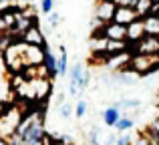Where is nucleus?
Here are the masks:
<instances>
[{
    "label": "nucleus",
    "instance_id": "obj_1",
    "mask_svg": "<svg viewBox=\"0 0 159 145\" xmlns=\"http://www.w3.org/2000/svg\"><path fill=\"white\" fill-rule=\"evenodd\" d=\"M24 113H26L24 107L16 105V103H10L8 109L0 115V137L2 139H10L12 135L16 133V129L20 127V123H22Z\"/></svg>",
    "mask_w": 159,
    "mask_h": 145
},
{
    "label": "nucleus",
    "instance_id": "obj_2",
    "mask_svg": "<svg viewBox=\"0 0 159 145\" xmlns=\"http://www.w3.org/2000/svg\"><path fill=\"white\" fill-rule=\"evenodd\" d=\"M127 69H131L139 77H147V75L159 71V52H155V55H131Z\"/></svg>",
    "mask_w": 159,
    "mask_h": 145
},
{
    "label": "nucleus",
    "instance_id": "obj_3",
    "mask_svg": "<svg viewBox=\"0 0 159 145\" xmlns=\"http://www.w3.org/2000/svg\"><path fill=\"white\" fill-rule=\"evenodd\" d=\"M89 79L91 75L85 71V67L81 63H75L69 71V93L73 97H81L85 93L87 85H89Z\"/></svg>",
    "mask_w": 159,
    "mask_h": 145
},
{
    "label": "nucleus",
    "instance_id": "obj_4",
    "mask_svg": "<svg viewBox=\"0 0 159 145\" xmlns=\"http://www.w3.org/2000/svg\"><path fill=\"white\" fill-rule=\"evenodd\" d=\"M129 52L131 55H155V52H159V36H143L141 40L129 47Z\"/></svg>",
    "mask_w": 159,
    "mask_h": 145
},
{
    "label": "nucleus",
    "instance_id": "obj_5",
    "mask_svg": "<svg viewBox=\"0 0 159 145\" xmlns=\"http://www.w3.org/2000/svg\"><path fill=\"white\" fill-rule=\"evenodd\" d=\"M115 10H117V4L113 2V0H99L97 8H95V18H97V22L107 24V22L113 20Z\"/></svg>",
    "mask_w": 159,
    "mask_h": 145
},
{
    "label": "nucleus",
    "instance_id": "obj_6",
    "mask_svg": "<svg viewBox=\"0 0 159 145\" xmlns=\"http://www.w3.org/2000/svg\"><path fill=\"white\" fill-rule=\"evenodd\" d=\"M20 40L26 43V44H34V47H47V39H44V34H43V30H40L39 22H32L30 26L22 32Z\"/></svg>",
    "mask_w": 159,
    "mask_h": 145
},
{
    "label": "nucleus",
    "instance_id": "obj_7",
    "mask_svg": "<svg viewBox=\"0 0 159 145\" xmlns=\"http://www.w3.org/2000/svg\"><path fill=\"white\" fill-rule=\"evenodd\" d=\"M103 34H105V39L111 40H127V26L111 20V22L103 24Z\"/></svg>",
    "mask_w": 159,
    "mask_h": 145
},
{
    "label": "nucleus",
    "instance_id": "obj_8",
    "mask_svg": "<svg viewBox=\"0 0 159 145\" xmlns=\"http://www.w3.org/2000/svg\"><path fill=\"white\" fill-rule=\"evenodd\" d=\"M143 36H147V32H145V20L139 16V18H135L127 26V43L129 44H135L137 40H141Z\"/></svg>",
    "mask_w": 159,
    "mask_h": 145
},
{
    "label": "nucleus",
    "instance_id": "obj_9",
    "mask_svg": "<svg viewBox=\"0 0 159 145\" xmlns=\"http://www.w3.org/2000/svg\"><path fill=\"white\" fill-rule=\"evenodd\" d=\"M135 18H139V14H137V10L133 6H117L115 16H113V20H115V22L125 24V26H129V24H131Z\"/></svg>",
    "mask_w": 159,
    "mask_h": 145
},
{
    "label": "nucleus",
    "instance_id": "obj_10",
    "mask_svg": "<svg viewBox=\"0 0 159 145\" xmlns=\"http://www.w3.org/2000/svg\"><path fill=\"white\" fill-rule=\"evenodd\" d=\"M129 47H131V44H129L127 40H111V39H107L105 57H111V55H121V52H129Z\"/></svg>",
    "mask_w": 159,
    "mask_h": 145
},
{
    "label": "nucleus",
    "instance_id": "obj_11",
    "mask_svg": "<svg viewBox=\"0 0 159 145\" xmlns=\"http://www.w3.org/2000/svg\"><path fill=\"white\" fill-rule=\"evenodd\" d=\"M44 71H47V77L51 79V81H54V79L58 77V69H57V57L52 55L51 51L47 48V52H44V63H43Z\"/></svg>",
    "mask_w": 159,
    "mask_h": 145
},
{
    "label": "nucleus",
    "instance_id": "obj_12",
    "mask_svg": "<svg viewBox=\"0 0 159 145\" xmlns=\"http://www.w3.org/2000/svg\"><path fill=\"white\" fill-rule=\"evenodd\" d=\"M101 117H103V123H105L107 127H115V123L119 121V117H121V111L117 109L115 105H109L101 113Z\"/></svg>",
    "mask_w": 159,
    "mask_h": 145
},
{
    "label": "nucleus",
    "instance_id": "obj_13",
    "mask_svg": "<svg viewBox=\"0 0 159 145\" xmlns=\"http://www.w3.org/2000/svg\"><path fill=\"white\" fill-rule=\"evenodd\" d=\"M143 20H145V32L151 36H159V20L155 18V14H147Z\"/></svg>",
    "mask_w": 159,
    "mask_h": 145
},
{
    "label": "nucleus",
    "instance_id": "obj_14",
    "mask_svg": "<svg viewBox=\"0 0 159 145\" xmlns=\"http://www.w3.org/2000/svg\"><path fill=\"white\" fill-rule=\"evenodd\" d=\"M58 51H61V55H58V59H57L58 75H66V73H69V55H66V48L65 47H61Z\"/></svg>",
    "mask_w": 159,
    "mask_h": 145
},
{
    "label": "nucleus",
    "instance_id": "obj_15",
    "mask_svg": "<svg viewBox=\"0 0 159 145\" xmlns=\"http://www.w3.org/2000/svg\"><path fill=\"white\" fill-rule=\"evenodd\" d=\"M153 6H155L153 0H139V2L135 4V10H137V14H139L141 18H145L147 14H151V12H153Z\"/></svg>",
    "mask_w": 159,
    "mask_h": 145
},
{
    "label": "nucleus",
    "instance_id": "obj_16",
    "mask_svg": "<svg viewBox=\"0 0 159 145\" xmlns=\"http://www.w3.org/2000/svg\"><path fill=\"white\" fill-rule=\"evenodd\" d=\"M113 105H115L119 111H123V109H139L141 101H139V99H121V101L113 103Z\"/></svg>",
    "mask_w": 159,
    "mask_h": 145
},
{
    "label": "nucleus",
    "instance_id": "obj_17",
    "mask_svg": "<svg viewBox=\"0 0 159 145\" xmlns=\"http://www.w3.org/2000/svg\"><path fill=\"white\" fill-rule=\"evenodd\" d=\"M131 127H133V119L129 117V115H121V117H119V121L115 123L117 133H125V131H129Z\"/></svg>",
    "mask_w": 159,
    "mask_h": 145
},
{
    "label": "nucleus",
    "instance_id": "obj_18",
    "mask_svg": "<svg viewBox=\"0 0 159 145\" xmlns=\"http://www.w3.org/2000/svg\"><path fill=\"white\" fill-rule=\"evenodd\" d=\"M131 145H151V139H149L147 131H141V133H137L135 137L131 139Z\"/></svg>",
    "mask_w": 159,
    "mask_h": 145
},
{
    "label": "nucleus",
    "instance_id": "obj_19",
    "mask_svg": "<svg viewBox=\"0 0 159 145\" xmlns=\"http://www.w3.org/2000/svg\"><path fill=\"white\" fill-rule=\"evenodd\" d=\"M70 115H73V105L70 103H58V117L69 119Z\"/></svg>",
    "mask_w": 159,
    "mask_h": 145
},
{
    "label": "nucleus",
    "instance_id": "obj_20",
    "mask_svg": "<svg viewBox=\"0 0 159 145\" xmlns=\"http://www.w3.org/2000/svg\"><path fill=\"white\" fill-rule=\"evenodd\" d=\"M75 115H77L79 119H83L87 115V101H85V99H81V101L75 105Z\"/></svg>",
    "mask_w": 159,
    "mask_h": 145
},
{
    "label": "nucleus",
    "instance_id": "obj_21",
    "mask_svg": "<svg viewBox=\"0 0 159 145\" xmlns=\"http://www.w3.org/2000/svg\"><path fill=\"white\" fill-rule=\"evenodd\" d=\"M54 8V0H40V10L43 14H51Z\"/></svg>",
    "mask_w": 159,
    "mask_h": 145
},
{
    "label": "nucleus",
    "instance_id": "obj_22",
    "mask_svg": "<svg viewBox=\"0 0 159 145\" xmlns=\"http://www.w3.org/2000/svg\"><path fill=\"white\" fill-rule=\"evenodd\" d=\"M48 16V24L51 26H57L58 22H61V14H57V12H51V14H47Z\"/></svg>",
    "mask_w": 159,
    "mask_h": 145
},
{
    "label": "nucleus",
    "instance_id": "obj_23",
    "mask_svg": "<svg viewBox=\"0 0 159 145\" xmlns=\"http://www.w3.org/2000/svg\"><path fill=\"white\" fill-rule=\"evenodd\" d=\"M113 2H115L117 6H133L135 8V4L139 2V0H113Z\"/></svg>",
    "mask_w": 159,
    "mask_h": 145
},
{
    "label": "nucleus",
    "instance_id": "obj_24",
    "mask_svg": "<svg viewBox=\"0 0 159 145\" xmlns=\"http://www.w3.org/2000/svg\"><path fill=\"white\" fill-rule=\"evenodd\" d=\"M6 30H8V26H6V22H4L2 14H0V34H2V32H6Z\"/></svg>",
    "mask_w": 159,
    "mask_h": 145
},
{
    "label": "nucleus",
    "instance_id": "obj_25",
    "mask_svg": "<svg viewBox=\"0 0 159 145\" xmlns=\"http://www.w3.org/2000/svg\"><path fill=\"white\" fill-rule=\"evenodd\" d=\"M149 127H151L153 131H157V133H159V115L155 117V121H153V123H151V125H149Z\"/></svg>",
    "mask_w": 159,
    "mask_h": 145
},
{
    "label": "nucleus",
    "instance_id": "obj_26",
    "mask_svg": "<svg viewBox=\"0 0 159 145\" xmlns=\"http://www.w3.org/2000/svg\"><path fill=\"white\" fill-rule=\"evenodd\" d=\"M8 105H10V103H6V101H0V115H2L4 111L8 109Z\"/></svg>",
    "mask_w": 159,
    "mask_h": 145
},
{
    "label": "nucleus",
    "instance_id": "obj_27",
    "mask_svg": "<svg viewBox=\"0 0 159 145\" xmlns=\"http://www.w3.org/2000/svg\"><path fill=\"white\" fill-rule=\"evenodd\" d=\"M151 14H155V18L159 20V4H155V6H153V12Z\"/></svg>",
    "mask_w": 159,
    "mask_h": 145
},
{
    "label": "nucleus",
    "instance_id": "obj_28",
    "mask_svg": "<svg viewBox=\"0 0 159 145\" xmlns=\"http://www.w3.org/2000/svg\"><path fill=\"white\" fill-rule=\"evenodd\" d=\"M0 145H10V141H8V139H2V137H0Z\"/></svg>",
    "mask_w": 159,
    "mask_h": 145
},
{
    "label": "nucleus",
    "instance_id": "obj_29",
    "mask_svg": "<svg viewBox=\"0 0 159 145\" xmlns=\"http://www.w3.org/2000/svg\"><path fill=\"white\" fill-rule=\"evenodd\" d=\"M28 2H34V0H28Z\"/></svg>",
    "mask_w": 159,
    "mask_h": 145
},
{
    "label": "nucleus",
    "instance_id": "obj_30",
    "mask_svg": "<svg viewBox=\"0 0 159 145\" xmlns=\"http://www.w3.org/2000/svg\"><path fill=\"white\" fill-rule=\"evenodd\" d=\"M0 2H6V0H0Z\"/></svg>",
    "mask_w": 159,
    "mask_h": 145
},
{
    "label": "nucleus",
    "instance_id": "obj_31",
    "mask_svg": "<svg viewBox=\"0 0 159 145\" xmlns=\"http://www.w3.org/2000/svg\"><path fill=\"white\" fill-rule=\"evenodd\" d=\"M151 145H155V143H151Z\"/></svg>",
    "mask_w": 159,
    "mask_h": 145
},
{
    "label": "nucleus",
    "instance_id": "obj_32",
    "mask_svg": "<svg viewBox=\"0 0 159 145\" xmlns=\"http://www.w3.org/2000/svg\"><path fill=\"white\" fill-rule=\"evenodd\" d=\"M73 145H75V143H73Z\"/></svg>",
    "mask_w": 159,
    "mask_h": 145
}]
</instances>
